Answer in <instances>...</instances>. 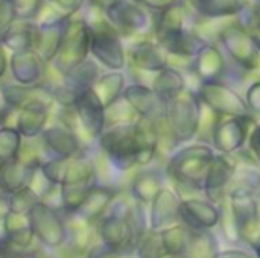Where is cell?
<instances>
[{
	"instance_id": "1",
	"label": "cell",
	"mask_w": 260,
	"mask_h": 258,
	"mask_svg": "<svg viewBox=\"0 0 260 258\" xmlns=\"http://www.w3.org/2000/svg\"><path fill=\"white\" fill-rule=\"evenodd\" d=\"M216 157L212 146L204 143L177 149L166 164V175L180 186L203 190L207 172Z\"/></svg>"
},
{
	"instance_id": "2",
	"label": "cell",
	"mask_w": 260,
	"mask_h": 258,
	"mask_svg": "<svg viewBox=\"0 0 260 258\" xmlns=\"http://www.w3.org/2000/svg\"><path fill=\"white\" fill-rule=\"evenodd\" d=\"M203 108L204 106L197 93L189 88L180 97L168 103L166 116L161 122L166 126L174 148L189 143L198 135L203 120Z\"/></svg>"
},
{
	"instance_id": "3",
	"label": "cell",
	"mask_w": 260,
	"mask_h": 258,
	"mask_svg": "<svg viewBox=\"0 0 260 258\" xmlns=\"http://www.w3.org/2000/svg\"><path fill=\"white\" fill-rule=\"evenodd\" d=\"M218 41L225 56L242 71H254L260 67V46L254 35L242 21H233L222 26L218 32Z\"/></svg>"
},
{
	"instance_id": "4",
	"label": "cell",
	"mask_w": 260,
	"mask_h": 258,
	"mask_svg": "<svg viewBox=\"0 0 260 258\" xmlns=\"http://www.w3.org/2000/svg\"><path fill=\"white\" fill-rule=\"evenodd\" d=\"M198 99L210 113H213L218 119L221 117H238L254 120L247 100L241 96L230 84L225 81L215 82H201L195 90Z\"/></svg>"
},
{
	"instance_id": "5",
	"label": "cell",
	"mask_w": 260,
	"mask_h": 258,
	"mask_svg": "<svg viewBox=\"0 0 260 258\" xmlns=\"http://www.w3.org/2000/svg\"><path fill=\"white\" fill-rule=\"evenodd\" d=\"M99 148L119 170H131L137 166V143L133 123H117L104 131L98 138Z\"/></svg>"
},
{
	"instance_id": "6",
	"label": "cell",
	"mask_w": 260,
	"mask_h": 258,
	"mask_svg": "<svg viewBox=\"0 0 260 258\" xmlns=\"http://www.w3.org/2000/svg\"><path fill=\"white\" fill-rule=\"evenodd\" d=\"M91 49V29L84 20H70L62 44L55 56L53 67L66 76L88 59Z\"/></svg>"
},
{
	"instance_id": "7",
	"label": "cell",
	"mask_w": 260,
	"mask_h": 258,
	"mask_svg": "<svg viewBox=\"0 0 260 258\" xmlns=\"http://www.w3.org/2000/svg\"><path fill=\"white\" fill-rule=\"evenodd\" d=\"M91 29V49L93 58L110 71H122L126 67L128 55L123 47L119 32L107 20Z\"/></svg>"
},
{
	"instance_id": "8",
	"label": "cell",
	"mask_w": 260,
	"mask_h": 258,
	"mask_svg": "<svg viewBox=\"0 0 260 258\" xmlns=\"http://www.w3.org/2000/svg\"><path fill=\"white\" fill-rule=\"evenodd\" d=\"M229 199L238 236L256 246L260 242L259 204L256 195L245 189L235 187L229 193Z\"/></svg>"
},
{
	"instance_id": "9",
	"label": "cell",
	"mask_w": 260,
	"mask_h": 258,
	"mask_svg": "<svg viewBox=\"0 0 260 258\" xmlns=\"http://www.w3.org/2000/svg\"><path fill=\"white\" fill-rule=\"evenodd\" d=\"M250 123L253 122L238 117H221L215 120L210 129V141L213 144L212 148L218 154L224 155L241 152L248 143Z\"/></svg>"
},
{
	"instance_id": "10",
	"label": "cell",
	"mask_w": 260,
	"mask_h": 258,
	"mask_svg": "<svg viewBox=\"0 0 260 258\" xmlns=\"http://www.w3.org/2000/svg\"><path fill=\"white\" fill-rule=\"evenodd\" d=\"M105 15L119 35H137L148 30L151 24L146 9L133 0H114L104 6Z\"/></svg>"
},
{
	"instance_id": "11",
	"label": "cell",
	"mask_w": 260,
	"mask_h": 258,
	"mask_svg": "<svg viewBox=\"0 0 260 258\" xmlns=\"http://www.w3.org/2000/svg\"><path fill=\"white\" fill-rule=\"evenodd\" d=\"M73 108L85 132L93 138H99L107 129V108L94 90L87 88L79 91L75 97Z\"/></svg>"
},
{
	"instance_id": "12",
	"label": "cell",
	"mask_w": 260,
	"mask_h": 258,
	"mask_svg": "<svg viewBox=\"0 0 260 258\" xmlns=\"http://www.w3.org/2000/svg\"><path fill=\"white\" fill-rule=\"evenodd\" d=\"M122 99L131 106V109L137 117H145L160 122L166 116L168 103L163 102L149 85L133 82L126 85Z\"/></svg>"
},
{
	"instance_id": "13",
	"label": "cell",
	"mask_w": 260,
	"mask_h": 258,
	"mask_svg": "<svg viewBox=\"0 0 260 258\" xmlns=\"http://www.w3.org/2000/svg\"><path fill=\"white\" fill-rule=\"evenodd\" d=\"M190 70L197 76L200 84L225 81V76L229 73L227 56L221 47L213 43H207L192 59Z\"/></svg>"
},
{
	"instance_id": "14",
	"label": "cell",
	"mask_w": 260,
	"mask_h": 258,
	"mask_svg": "<svg viewBox=\"0 0 260 258\" xmlns=\"http://www.w3.org/2000/svg\"><path fill=\"white\" fill-rule=\"evenodd\" d=\"M236 170L238 164L233 158H230V155L216 154L203 186V192L210 202L215 204L224 198L229 186L235 181Z\"/></svg>"
},
{
	"instance_id": "15",
	"label": "cell",
	"mask_w": 260,
	"mask_h": 258,
	"mask_svg": "<svg viewBox=\"0 0 260 258\" xmlns=\"http://www.w3.org/2000/svg\"><path fill=\"white\" fill-rule=\"evenodd\" d=\"M180 219L190 230L209 231L221 220V210L210 201L184 199L180 205Z\"/></svg>"
},
{
	"instance_id": "16",
	"label": "cell",
	"mask_w": 260,
	"mask_h": 258,
	"mask_svg": "<svg viewBox=\"0 0 260 258\" xmlns=\"http://www.w3.org/2000/svg\"><path fill=\"white\" fill-rule=\"evenodd\" d=\"M101 237L105 248L116 251L131 249L134 243V225L125 213L114 211L102 220Z\"/></svg>"
},
{
	"instance_id": "17",
	"label": "cell",
	"mask_w": 260,
	"mask_h": 258,
	"mask_svg": "<svg viewBox=\"0 0 260 258\" xmlns=\"http://www.w3.org/2000/svg\"><path fill=\"white\" fill-rule=\"evenodd\" d=\"M128 61L136 70L154 75L169 65L168 53L157 41L152 40H142L133 44L128 52Z\"/></svg>"
},
{
	"instance_id": "18",
	"label": "cell",
	"mask_w": 260,
	"mask_h": 258,
	"mask_svg": "<svg viewBox=\"0 0 260 258\" xmlns=\"http://www.w3.org/2000/svg\"><path fill=\"white\" fill-rule=\"evenodd\" d=\"M70 20L72 17L69 15H58L38 26V41L35 50L46 62H52L55 59L66 36Z\"/></svg>"
},
{
	"instance_id": "19",
	"label": "cell",
	"mask_w": 260,
	"mask_h": 258,
	"mask_svg": "<svg viewBox=\"0 0 260 258\" xmlns=\"http://www.w3.org/2000/svg\"><path fill=\"white\" fill-rule=\"evenodd\" d=\"M160 122L139 117L134 122V132H136V143H137V166L145 167L151 164L157 155L158 146L161 143V132H160Z\"/></svg>"
},
{
	"instance_id": "20",
	"label": "cell",
	"mask_w": 260,
	"mask_h": 258,
	"mask_svg": "<svg viewBox=\"0 0 260 258\" xmlns=\"http://www.w3.org/2000/svg\"><path fill=\"white\" fill-rule=\"evenodd\" d=\"M187 27V8L183 2H177L174 6L166 11L157 14V20L154 24L155 41L160 46H165L180 33H183Z\"/></svg>"
},
{
	"instance_id": "21",
	"label": "cell",
	"mask_w": 260,
	"mask_h": 258,
	"mask_svg": "<svg viewBox=\"0 0 260 258\" xmlns=\"http://www.w3.org/2000/svg\"><path fill=\"white\" fill-rule=\"evenodd\" d=\"M181 201L171 189L163 187L151 202V230L161 231L180 219Z\"/></svg>"
},
{
	"instance_id": "22",
	"label": "cell",
	"mask_w": 260,
	"mask_h": 258,
	"mask_svg": "<svg viewBox=\"0 0 260 258\" xmlns=\"http://www.w3.org/2000/svg\"><path fill=\"white\" fill-rule=\"evenodd\" d=\"M197 15L204 20H221L242 15L251 0H187Z\"/></svg>"
},
{
	"instance_id": "23",
	"label": "cell",
	"mask_w": 260,
	"mask_h": 258,
	"mask_svg": "<svg viewBox=\"0 0 260 258\" xmlns=\"http://www.w3.org/2000/svg\"><path fill=\"white\" fill-rule=\"evenodd\" d=\"M151 88L157 93V96L163 102L169 103L177 97H180L187 90V84L180 68L174 65H168L166 68H163L154 76L151 82Z\"/></svg>"
},
{
	"instance_id": "24",
	"label": "cell",
	"mask_w": 260,
	"mask_h": 258,
	"mask_svg": "<svg viewBox=\"0 0 260 258\" xmlns=\"http://www.w3.org/2000/svg\"><path fill=\"white\" fill-rule=\"evenodd\" d=\"M46 61L37 50L15 52L11 59V68L14 78L21 84H34L44 75Z\"/></svg>"
},
{
	"instance_id": "25",
	"label": "cell",
	"mask_w": 260,
	"mask_h": 258,
	"mask_svg": "<svg viewBox=\"0 0 260 258\" xmlns=\"http://www.w3.org/2000/svg\"><path fill=\"white\" fill-rule=\"evenodd\" d=\"M163 189V173L155 169L139 172L131 182V193L136 201L151 204Z\"/></svg>"
},
{
	"instance_id": "26",
	"label": "cell",
	"mask_w": 260,
	"mask_h": 258,
	"mask_svg": "<svg viewBox=\"0 0 260 258\" xmlns=\"http://www.w3.org/2000/svg\"><path fill=\"white\" fill-rule=\"evenodd\" d=\"M125 84L126 78L123 71H108L105 75H101L98 82L93 85V90L102 100L104 106L108 109L122 99L126 88Z\"/></svg>"
},
{
	"instance_id": "27",
	"label": "cell",
	"mask_w": 260,
	"mask_h": 258,
	"mask_svg": "<svg viewBox=\"0 0 260 258\" xmlns=\"http://www.w3.org/2000/svg\"><path fill=\"white\" fill-rule=\"evenodd\" d=\"M114 196H116V192L113 189L94 186L90 190L87 199L84 201V204L81 205V208L78 211L85 219H96L108 208V205L111 204Z\"/></svg>"
},
{
	"instance_id": "28",
	"label": "cell",
	"mask_w": 260,
	"mask_h": 258,
	"mask_svg": "<svg viewBox=\"0 0 260 258\" xmlns=\"http://www.w3.org/2000/svg\"><path fill=\"white\" fill-rule=\"evenodd\" d=\"M37 41H38V26L32 23H23L20 26H12L3 43L15 52H24V50H35Z\"/></svg>"
},
{
	"instance_id": "29",
	"label": "cell",
	"mask_w": 260,
	"mask_h": 258,
	"mask_svg": "<svg viewBox=\"0 0 260 258\" xmlns=\"http://www.w3.org/2000/svg\"><path fill=\"white\" fill-rule=\"evenodd\" d=\"M49 143L56 152L59 160H70L75 158V155L79 151V141L78 138L66 129H52L49 131Z\"/></svg>"
},
{
	"instance_id": "30",
	"label": "cell",
	"mask_w": 260,
	"mask_h": 258,
	"mask_svg": "<svg viewBox=\"0 0 260 258\" xmlns=\"http://www.w3.org/2000/svg\"><path fill=\"white\" fill-rule=\"evenodd\" d=\"M15 18H17V14H15L12 5L9 3V0L0 2V43L5 41L6 35L9 33V30L14 26Z\"/></svg>"
},
{
	"instance_id": "31",
	"label": "cell",
	"mask_w": 260,
	"mask_h": 258,
	"mask_svg": "<svg viewBox=\"0 0 260 258\" xmlns=\"http://www.w3.org/2000/svg\"><path fill=\"white\" fill-rule=\"evenodd\" d=\"M9 3L12 5L17 18H30L38 14L43 0H9Z\"/></svg>"
},
{
	"instance_id": "32",
	"label": "cell",
	"mask_w": 260,
	"mask_h": 258,
	"mask_svg": "<svg viewBox=\"0 0 260 258\" xmlns=\"http://www.w3.org/2000/svg\"><path fill=\"white\" fill-rule=\"evenodd\" d=\"M245 100L247 105L251 111V114H259L260 116V79L250 84V87L245 91Z\"/></svg>"
},
{
	"instance_id": "33",
	"label": "cell",
	"mask_w": 260,
	"mask_h": 258,
	"mask_svg": "<svg viewBox=\"0 0 260 258\" xmlns=\"http://www.w3.org/2000/svg\"><path fill=\"white\" fill-rule=\"evenodd\" d=\"M133 2L146 11H154V12L160 14V12L166 11L168 8L174 6L180 0H133Z\"/></svg>"
},
{
	"instance_id": "34",
	"label": "cell",
	"mask_w": 260,
	"mask_h": 258,
	"mask_svg": "<svg viewBox=\"0 0 260 258\" xmlns=\"http://www.w3.org/2000/svg\"><path fill=\"white\" fill-rule=\"evenodd\" d=\"M85 0H52V3L56 6V9L64 14V15H69L72 17L75 12H78L82 5H84Z\"/></svg>"
},
{
	"instance_id": "35",
	"label": "cell",
	"mask_w": 260,
	"mask_h": 258,
	"mask_svg": "<svg viewBox=\"0 0 260 258\" xmlns=\"http://www.w3.org/2000/svg\"><path fill=\"white\" fill-rule=\"evenodd\" d=\"M248 149L260 164V125H254L248 137Z\"/></svg>"
},
{
	"instance_id": "36",
	"label": "cell",
	"mask_w": 260,
	"mask_h": 258,
	"mask_svg": "<svg viewBox=\"0 0 260 258\" xmlns=\"http://www.w3.org/2000/svg\"><path fill=\"white\" fill-rule=\"evenodd\" d=\"M215 258H251V255L242 251H224V252H218Z\"/></svg>"
},
{
	"instance_id": "37",
	"label": "cell",
	"mask_w": 260,
	"mask_h": 258,
	"mask_svg": "<svg viewBox=\"0 0 260 258\" xmlns=\"http://www.w3.org/2000/svg\"><path fill=\"white\" fill-rule=\"evenodd\" d=\"M47 93V90L46 88H43V87H38V90H37V96H43V94H46ZM29 103L30 105H44L43 103V100H38V99H34V100H29Z\"/></svg>"
},
{
	"instance_id": "38",
	"label": "cell",
	"mask_w": 260,
	"mask_h": 258,
	"mask_svg": "<svg viewBox=\"0 0 260 258\" xmlns=\"http://www.w3.org/2000/svg\"><path fill=\"white\" fill-rule=\"evenodd\" d=\"M5 70H6V56H5V52L0 46V78L3 76Z\"/></svg>"
},
{
	"instance_id": "39",
	"label": "cell",
	"mask_w": 260,
	"mask_h": 258,
	"mask_svg": "<svg viewBox=\"0 0 260 258\" xmlns=\"http://www.w3.org/2000/svg\"><path fill=\"white\" fill-rule=\"evenodd\" d=\"M93 2H96V3H99V5H101V6L104 8V6H107L108 3H111V2H114V0H93Z\"/></svg>"
},
{
	"instance_id": "40",
	"label": "cell",
	"mask_w": 260,
	"mask_h": 258,
	"mask_svg": "<svg viewBox=\"0 0 260 258\" xmlns=\"http://www.w3.org/2000/svg\"><path fill=\"white\" fill-rule=\"evenodd\" d=\"M254 249H256V254H257V258H260V242L254 246Z\"/></svg>"
},
{
	"instance_id": "41",
	"label": "cell",
	"mask_w": 260,
	"mask_h": 258,
	"mask_svg": "<svg viewBox=\"0 0 260 258\" xmlns=\"http://www.w3.org/2000/svg\"><path fill=\"white\" fill-rule=\"evenodd\" d=\"M163 258H187L186 255H166V257Z\"/></svg>"
},
{
	"instance_id": "42",
	"label": "cell",
	"mask_w": 260,
	"mask_h": 258,
	"mask_svg": "<svg viewBox=\"0 0 260 258\" xmlns=\"http://www.w3.org/2000/svg\"><path fill=\"white\" fill-rule=\"evenodd\" d=\"M0 2H3V0H0Z\"/></svg>"
}]
</instances>
